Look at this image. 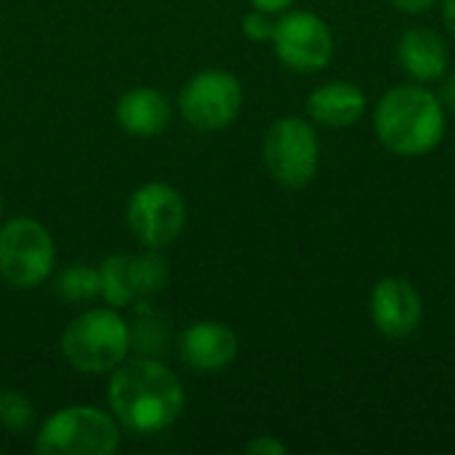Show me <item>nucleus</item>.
<instances>
[{
	"label": "nucleus",
	"instance_id": "obj_1",
	"mask_svg": "<svg viewBox=\"0 0 455 455\" xmlns=\"http://www.w3.org/2000/svg\"><path fill=\"white\" fill-rule=\"evenodd\" d=\"M107 400L120 429L136 437L171 429L187 405L179 376L152 357L123 360L109 373Z\"/></svg>",
	"mask_w": 455,
	"mask_h": 455
},
{
	"label": "nucleus",
	"instance_id": "obj_2",
	"mask_svg": "<svg viewBox=\"0 0 455 455\" xmlns=\"http://www.w3.org/2000/svg\"><path fill=\"white\" fill-rule=\"evenodd\" d=\"M448 115L435 91L424 83H403L389 88L373 112L379 141L400 157H421L440 147Z\"/></svg>",
	"mask_w": 455,
	"mask_h": 455
},
{
	"label": "nucleus",
	"instance_id": "obj_3",
	"mask_svg": "<svg viewBox=\"0 0 455 455\" xmlns=\"http://www.w3.org/2000/svg\"><path fill=\"white\" fill-rule=\"evenodd\" d=\"M131 328L115 307H93L80 312L61 333L64 360L85 376L112 373L128 360Z\"/></svg>",
	"mask_w": 455,
	"mask_h": 455
},
{
	"label": "nucleus",
	"instance_id": "obj_4",
	"mask_svg": "<svg viewBox=\"0 0 455 455\" xmlns=\"http://www.w3.org/2000/svg\"><path fill=\"white\" fill-rule=\"evenodd\" d=\"M120 448V424L93 405H69L48 416L35 437L40 455H112Z\"/></svg>",
	"mask_w": 455,
	"mask_h": 455
},
{
	"label": "nucleus",
	"instance_id": "obj_5",
	"mask_svg": "<svg viewBox=\"0 0 455 455\" xmlns=\"http://www.w3.org/2000/svg\"><path fill=\"white\" fill-rule=\"evenodd\" d=\"M56 261L51 232L29 216L11 219L0 227V277L19 291L43 285Z\"/></svg>",
	"mask_w": 455,
	"mask_h": 455
},
{
	"label": "nucleus",
	"instance_id": "obj_6",
	"mask_svg": "<svg viewBox=\"0 0 455 455\" xmlns=\"http://www.w3.org/2000/svg\"><path fill=\"white\" fill-rule=\"evenodd\" d=\"M264 165L285 189H304L320 168L317 131L304 117H280L264 136Z\"/></svg>",
	"mask_w": 455,
	"mask_h": 455
},
{
	"label": "nucleus",
	"instance_id": "obj_7",
	"mask_svg": "<svg viewBox=\"0 0 455 455\" xmlns=\"http://www.w3.org/2000/svg\"><path fill=\"white\" fill-rule=\"evenodd\" d=\"M187 221V203L181 192L165 181L141 184L125 208V224L131 235L149 251L173 245Z\"/></svg>",
	"mask_w": 455,
	"mask_h": 455
},
{
	"label": "nucleus",
	"instance_id": "obj_8",
	"mask_svg": "<svg viewBox=\"0 0 455 455\" xmlns=\"http://www.w3.org/2000/svg\"><path fill=\"white\" fill-rule=\"evenodd\" d=\"M243 107V85L227 69H203L179 91V115L195 131L229 128Z\"/></svg>",
	"mask_w": 455,
	"mask_h": 455
},
{
	"label": "nucleus",
	"instance_id": "obj_9",
	"mask_svg": "<svg viewBox=\"0 0 455 455\" xmlns=\"http://www.w3.org/2000/svg\"><path fill=\"white\" fill-rule=\"evenodd\" d=\"M101 299L115 307H147L168 283V267L157 251L115 253L99 267Z\"/></svg>",
	"mask_w": 455,
	"mask_h": 455
},
{
	"label": "nucleus",
	"instance_id": "obj_10",
	"mask_svg": "<svg viewBox=\"0 0 455 455\" xmlns=\"http://www.w3.org/2000/svg\"><path fill=\"white\" fill-rule=\"evenodd\" d=\"M272 45L280 64L301 75L325 69L333 59V32L312 11H285L275 21Z\"/></svg>",
	"mask_w": 455,
	"mask_h": 455
},
{
	"label": "nucleus",
	"instance_id": "obj_11",
	"mask_svg": "<svg viewBox=\"0 0 455 455\" xmlns=\"http://www.w3.org/2000/svg\"><path fill=\"white\" fill-rule=\"evenodd\" d=\"M424 301L416 285L405 277H384L371 293V320L387 339H408L419 331Z\"/></svg>",
	"mask_w": 455,
	"mask_h": 455
},
{
	"label": "nucleus",
	"instance_id": "obj_12",
	"mask_svg": "<svg viewBox=\"0 0 455 455\" xmlns=\"http://www.w3.org/2000/svg\"><path fill=\"white\" fill-rule=\"evenodd\" d=\"M237 352H240V341L235 331L219 320H200L179 336L181 363L200 376H213L227 371L237 360Z\"/></svg>",
	"mask_w": 455,
	"mask_h": 455
},
{
	"label": "nucleus",
	"instance_id": "obj_13",
	"mask_svg": "<svg viewBox=\"0 0 455 455\" xmlns=\"http://www.w3.org/2000/svg\"><path fill=\"white\" fill-rule=\"evenodd\" d=\"M397 61L413 83H437L448 75L451 51L432 27H411L397 43Z\"/></svg>",
	"mask_w": 455,
	"mask_h": 455
},
{
	"label": "nucleus",
	"instance_id": "obj_14",
	"mask_svg": "<svg viewBox=\"0 0 455 455\" xmlns=\"http://www.w3.org/2000/svg\"><path fill=\"white\" fill-rule=\"evenodd\" d=\"M115 117L125 133L136 139H155L171 125V101L160 88L139 85L117 99Z\"/></svg>",
	"mask_w": 455,
	"mask_h": 455
},
{
	"label": "nucleus",
	"instance_id": "obj_15",
	"mask_svg": "<svg viewBox=\"0 0 455 455\" xmlns=\"http://www.w3.org/2000/svg\"><path fill=\"white\" fill-rule=\"evenodd\" d=\"M365 109H368L365 91L347 80L317 85L307 99L309 117L328 128H349L363 120Z\"/></svg>",
	"mask_w": 455,
	"mask_h": 455
},
{
	"label": "nucleus",
	"instance_id": "obj_16",
	"mask_svg": "<svg viewBox=\"0 0 455 455\" xmlns=\"http://www.w3.org/2000/svg\"><path fill=\"white\" fill-rule=\"evenodd\" d=\"M53 291L59 299H64L69 304H88V301L101 296V275H99V269H91L83 264L67 267L56 277Z\"/></svg>",
	"mask_w": 455,
	"mask_h": 455
},
{
	"label": "nucleus",
	"instance_id": "obj_17",
	"mask_svg": "<svg viewBox=\"0 0 455 455\" xmlns=\"http://www.w3.org/2000/svg\"><path fill=\"white\" fill-rule=\"evenodd\" d=\"M32 421H35L32 403L21 392L3 389L0 392V429L11 435H21L32 427Z\"/></svg>",
	"mask_w": 455,
	"mask_h": 455
},
{
	"label": "nucleus",
	"instance_id": "obj_18",
	"mask_svg": "<svg viewBox=\"0 0 455 455\" xmlns=\"http://www.w3.org/2000/svg\"><path fill=\"white\" fill-rule=\"evenodd\" d=\"M272 32H275V21H272V13H264L259 8H253L251 13L243 16V35L253 43H267L272 40Z\"/></svg>",
	"mask_w": 455,
	"mask_h": 455
},
{
	"label": "nucleus",
	"instance_id": "obj_19",
	"mask_svg": "<svg viewBox=\"0 0 455 455\" xmlns=\"http://www.w3.org/2000/svg\"><path fill=\"white\" fill-rule=\"evenodd\" d=\"M245 453L248 455H283L285 453V445L272 437V435H259L253 437L248 445H245Z\"/></svg>",
	"mask_w": 455,
	"mask_h": 455
},
{
	"label": "nucleus",
	"instance_id": "obj_20",
	"mask_svg": "<svg viewBox=\"0 0 455 455\" xmlns=\"http://www.w3.org/2000/svg\"><path fill=\"white\" fill-rule=\"evenodd\" d=\"M251 3V8H259V11H264V13H285L291 5H293V0H248Z\"/></svg>",
	"mask_w": 455,
	"mask_h": 455
},
{
	"label": "nucleus",
	"instance_id": "obj_21",
	"mask_svg": "<svg viewBox=\"0 0 455 455\" xmlns=\"http://www.w3.org/2000/svg\"><path fill=\"white\" fill-rule=\"evenodd\" d=\"M395 8H400L403 13H424L429 11L437 0H389Z\"/></svg>",
	"mask_w": 455,
	"mask_h": 455
},
{
	"label": "nucleus",
	"instance_id": "obj_22",
	"mask_svg": "<svg viewBox=\"0 0 455 455\" xmlns=\"http://www.w3.org/2000/svg\"><path fill=\"white\" fill-rule=\"evenodd\" d=\"M437 96H440V101H443L445 109L455 112V75H451V77L443 83V91H440Z\"/></svg>",
	"mask_w": 455,
	"mask_h": 455
},
{
	"label": "nucleus",
	"instance_id": "obj_23",
	"mask_svg": "<svg viewBox=\"0 0 455 455\" xmlns=\"http://www.w3.org/2000/svg\"><path fill=\"white\" fill-rule=\"evenodd\" d=\"M443 19H445V27L451 29V35L455 37V0H443Z\"/></svg>",
	"mask_w": 455,
	"mask_h": 455
},
{
	"label": "nucleus",
	"instance_id": "obj_24",
	"mask_svg": "<svg viewBox=\"0 0 455 455\" xmlns=\"http://www.w3.org/2000/svg\"><path fill=\"white\" fill-rule=\"evenodd\" d=\"M0 213H3V197H0Z\"/></svg>",
	"mask_w": 455,
	"mask_h": 455
}]
</instances>
